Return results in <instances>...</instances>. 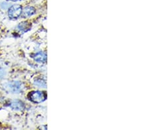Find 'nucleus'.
I'll use <instances>...</instances> for the list:
<instances>
[{
  "label": "nucleus",
  "instance_id": "nucleus-1",
  "mask_svg": "<svg viewBox=\"0 0 148 130\" xmlns=\"http://www.w3.org/2000/svg\"><path fill=\"white\" fill-rule=\"evenodd\" d=\"M28 97L31 102L34 103H41L46 100L47 95L45 92L40 91H31L28 95Z\"/></svg>",
  "mask_w": 148,
  "mask_h": 130
},
{
  "label": "nucleus",
  "instance_id": "nucleus-2",
  "mask_svg": "<svg viewBox=\"0 0 148 130\" xmlns=\"http://www.w3.org/2000/svg\"><path fill=\"white\" fill-rule=\"evenodd\" d=\"M22 6L20 5H13L9 8L8 16L11 19L16 20L21 16L22 13Z\"/></svg>",
  "mask_w": 148,
  "mask_h": 130
},
{
  "label": "nucleus",
  "instance_id": "nucleus-3",
  "mask_svg": "<svg viewBox=\"0 0 148 130\" xmlns=\"http://www.w3.org/2000/svg\"><path fill=\"white\" fill-rule=\"evenodd\" d=\"M5 87L9 92L13 93H18L22 90L23 85L20 82L13 81L6 84L5 85Z\"/></svg>",
  "mask_w": 148,
  "mask_h": 130
},
{
  "label": "nucleus",
  "instance_id": "nucleus-4",
  "mask_svg": "<svg viewBox=\"0 0 148 130\" xmlns=\"http://www.w3.org/2000/svg\"><path fill=\"white\" fill-rule=\"evenodd\" d=\"M36 13V9L33 7L31 6H27L25 7V8L23 9L22 13H21V16L23 18H28L30 16L34 15Z\"/></svg>",
  "mask_w": 148,
  "mask_h": 130
},
{
  "label": "nucleus",
  "instance_id": "nucleus-5",
  "mask_svg": "<svg viewBox=\"0 0 148 130\" xmlns=\"http://www.w3.org/2000/svg\"><path fill=\"white\" fill-rule=\"evenodd\" d=\"M10 107L12 109L16 110V111H21L25 109V104H24L22 101L19 100H15L11 101L10 103Z\"/></svg>",
  "mask_w": 148,
  "mask_h": 130
},
{
  "label": "nucleus",
  "instance_id": "nucleus-6",
  "mask_svg": "<svg viewBox=\"0 0 148 130\" xmlns=\"http://www.w3.org/2000/svg\"><path fill=\"white\" fill-rule=\"evenodd\" d=\"M33 59L35 61H36L38 63H46L47 61V55L44 52L40 51L38 52V53H36L34 54V55L32 56Z\"/></svg>",
  "mask_w": 148,
  "mask_h": 130
},
{
  "label": "nucleus",
  "instance_id": "nucleus-7",
  "mask_svg": "<svg viewBox=\"0 0 148 130\" xmlns=\"http://www.w3.org/2000/svg\"><path fill=\"white\" fill-rule=\"evenodd\" d=\"M31 27H32V25L28 22L25 21V22H22L18 24V25L17 26V29L18 30V31L25 33L30 30Z\"/></svg>",
  "mask_w": 148,
  "mask_h": 130
},
{
  "label": "nucleus",
  "instance_id": "nucleus-8",
  "mask_svg": "<svg viewBox=\"0 0 148 130\" xmlns=\"http://www.w3.org/2000/svg\"><path fill=\"white\" fill-rule=\"evenodd\" d=\"M34 84L36 86L40 87H43V88H46V82L45 80L42 79H38L34 82Z\"/></svg>",
  "mask_w": 148,
  "mask_h": 130
},
{
  "label": "nucleus",
  "instance_id": "nucleus-9",
  "mask_svg": "<svg viewBox=\"0 0 148 130\" xmlns=\"http://www.w3.org/2000/svg\"><path fill=\"white\" fill-rule=\"evenodd\" d=\"M5 75V70L1 69V68H0V78H3Z\"/></svg>",
  "mask_w": 148,
  "mask_h": 130
},
{
  "label": "nucleus",
  "instance_id": "nucleus-10",
  "mask_svg": "<svg viewBox=\"0 0 148 130\" xmlns=\"http://www.w3.org/2000/svg\"><path fill=\"white\" fill-rule=\"evenodd\" d=\"M7 1H21V0H7Z\"/></svg>",
  "mask_w": 148,
  "mask_h": 130
}]
</instances>
